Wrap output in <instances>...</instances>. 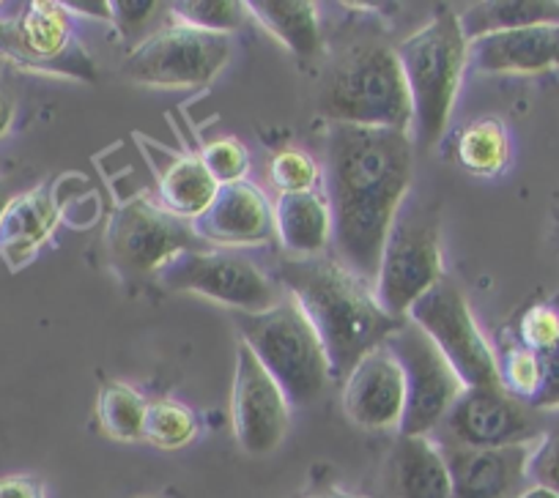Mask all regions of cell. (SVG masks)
Here are the masks:
<instances>
[{"label": "cell", "mask_w": 559, "mask_h": 498, "mask_svg": "<svg viewBox=\"0 0 559 498\" xmlns=\"http://www.w3.org/2000/svg\"><path fill=\"white\" fill-rule=\"evenodd\" d=\"M321 179L332 211L335 258L373 286L386 235L412 192V135L326 126Z\"/></svg>", "instance_id": "cell-1"}, {"label": "cell", "mask_w": 559, "mask_h": 498, "mask_svg": "<svg viewBox=\"0 0 559 498\" xmlns=\"http://www.w3.org/2000/svg\"><path fill=\"white\" fill-rule=\"evenodd\" d=\"M277 280L319 331L335 384H343L348 369L365 353L384 345L403 324L381 307L368 280L330 253L305 260L283 258Z\"/></svg>", "instance_id": "cell-2"}, {"label": "cell", "mask_w": 559, "mask_h": 498, "mask_svg": "<svg viewBox=\"0 0 559 498\" xmlns=\"http://www.w3.org/2000/svg\"><path fill=\"white\" fill-rule=\"evenodd\" d=\"M316 107L330 126L412 132V99L395 47L379 39L348 45L326 66Z\"/></svg>", "instance_id": "cell-3"}, {"label": "cell", "mask_w": 559, "mask_h": 498, "mask_svg": "<svg viewBox=\"0 0 559 498\" xmlns=\"http://www.w3.org/2000/svg\"><path fill=\"white\" fill-rule=\"evenodd\" d=\"M469 39L461 14L439 9L423 28L395 45L412 99V143L423 151L437 146L448 132L461 80L466 72Z\"/></svg>", "instance_id": "cell-4"}, {"label": "cell", "mask_w": 559, "mask_h": 498, "mask_svg": "<svg viewBox=\"0 0 559 498\" xmlns=\"http://www.w3.org/2000/svg\"><path fill=\"white\" fill-rule=\"evenodd\" d=\"M236 329L292 405H313L335 384L324 342L292 296L263 313H239Z\"/></svg>", "instance_id": "cell-5"}, {"label": "cell", "mask_w": 559, "mask_h": 498, "mask_svg": "<svg viewBox=\"0 0 559 498\" xmlns=\"http://www.w3.org/2000/svg\"><path fill=\"white\" fill-rule=\"evenodd\" d=\"M444 280L442 230L433 206L406 197L386 235L373 293L392 318L406 320L408 309Z\"/></svg>", "instance_id": "cell-6"}, {"label": "cell", "mask_w": 559, "mask_h": 498, "mask_svg": "<svg viewBox=\"0 0 559 498\" xmlns=\"http://www.w3.org/2000/svg\"><path fill=\"white\" fill-rule=\"evenodd\" d=\"M234 56V36L192 28L170 17L123 58L121 74L148 88H201L214 83Z\"/></svg>", "instance_id": "cell-7"}, {"label": "cell", "mask_w": 559, "mask_h": 498, "mask_svg": "<svg viewBox=\"0 0 559 498\" xmlns=\"http://www.w3.org/2000/svg\"><path fill=\"white\" fill-rule=\"evenodd\" d=\"M0 56L14 66L52 77L96 83V63L74 28L67 3L31 0L0 14Z\"/></svg>", "instance_id": "cell-8"}, {"label": "cell", "mask_w": 559, "mask_h": 498, "mask_svg": "<svg viewBox=\"0 0 559 498\" xmlns=\"http://www.w3.org/2000/svg\"><path fill=\"white\" fill-rule=\"evenodd\" d=\"M105 250L121 275H159L170 260L195 250H209L192 230V222L165 211L148 195H134L110 214Z\"/></svg>", "instance_id": "cell-9"}, {"label": "cell", "mask_w": 559, "mask_h": 498, "mask_svg": "<svg viewBox=\"0 0 559 498\" xmlns=\"http://www.w3.org/2000/svg\"><path fill=\"white\" fill-rule=\"evenodd\" d=\"M406 320L426 331L466 389L499 387V356L477 326L469 302L444 277L408 309Z\"/></svg>", "instance_id": "cell-10"}, {"label": "cell", "mask_w": 559, "mask_h": 498, "mask_svg": "<svg viewBox=\"0 0 559 498\" xmlns=\"http://www.w3.org/2000/svg\"><path fill=\"white\" fill-rule=\"evenodd\" d=\"M170 293H198L239 313H263L283 302L280 288L255 260L236 250H195L170 260L159 271Z\"/></svg>", "instance_id": "cell-11"}, {"label": "cell", "mask_w": 559, "mask_h": 498, "mask_svg": "<svg viewBox=\"0 0 559 498\" xmlns=\"http://www.w3.org/2000/svg\"><path fill=\"white\" fill-rule=\"evenodd\" d=\"M384 345L395 353L406 378V411L397 436H431L466 387L431 337L412 320H403Z\"/></svg>", "instance_id": "cell-12"}, {"label": "cell", "mask_w": 559, "mask_h": 498, "mask_svg": "<svg viewBox=\"0 0 559 498\" xmlns=\"http://www.w3.org/2000/svg\"><path fill=\"white\" fill-rule=\"evenodd\" d=\"M546 430V414L493 387L464 389L431 438L439 447L499 449L532 444Z\"/></svg>", "instance_id": "cell-13"}, {"label": "cell", "mask_w": 559, "mask_h": 498, "mask_svg": "<svg viewBox=\"0 0 559 498\" xmlns=\"http://www.w3.org/2000/svg\"><path fill=\"white\" fill-rule=\"evenodd\" d=\"M230 427L234 438L252 458H266L292 430V403L269 376L255 353L239 340L236 373L230 389Z\"/></svg>", "instance_id": "cell-14"}, {"label": "cell", "mask_w": 559, "mask_h": 498, "mask_svg": "<svg viewBox=\"0 0 559 498\" xmlns=\"http://www.w3.org/2000/svg\"><path fill=\"white\" fill-rule=\"evenodd\" d=\"M343 414L354 427L368 433L401 430L406 411V378L395 353L386 345L365 353L343 378Z\"/></svg>", "instance_id": "cell-15"}, {"label": "cell", "mask_w": 559, "mask_h": 498, "mask_svg": "<svg viewBox=\"0 0 559 498\" xmlns=\"http://www.w3.org/2000/svg\"><path fill=\"white\" fill-rule=\"evenodd\" d=\"M466 69L486 77H537L559 69V23L493 31L466 50Z\"/></svg>", "instance_id": "cell-16"}, {"label": "cell", "mask_w": 559, "mask_h": 498, "mask_svg": "<svg viewBox=\"0 0 559 498\" xmlns=\"http://www.w3.org/2000/svg\"><path fill=\"white\" fill-rule=\"evenodd\" d=\"M203 244L214 250L258 246L274 239V206L250 181L219 186L212 206L192 222Z\"/></svg>", "instance_id": "cell-17"}, {"label": "cell", "mask_w": 559, "mask_h": 498, "mask_svg": "<svg viewBox=\"0 0 559 498\" xmlns=\"http://www.w3.org/2000/svg\"><path fill=\"white\" fill-rule=\"evenodd\" d=\"M537 441L499 449L442 447L453 498H515L526 485V465Z\"/></svg>", "instance_id": "cell-18"}, {"label": "cell", "mask_w": 559, "mask_h": 498, "mask_svg": "<svg viewBox=\"0 0 559 498\" xmlns=\"http://www.w3.org/2000/svg\"><path fill=\"white\" fill-rule=\"evenodd\" d=\"M143 154L157 175L159 206L185 222H195L219 190L201 154H176L154 141H143Z\"/></svg>", "instance_id": "cell-19"}, {"label": "cell", "mask_w": 559, "mask_h": 498, "mask_svg": "<svg viewBox=\"0 0 559 498\" xmlns=\"http://www.w3.org/2000/svg\"><path fill=\"white\" fill-rule=\"evenodd\" d=\"M384 476L386 498H453L448 460L431 436H397Z\"/></svg>", "instance_id": "cell-20"}, {"label": "cell", "mask_w": 559, "mask_h": 498, "mask_svg": "<svg viewBox=\"0 0 559 498\" xmlns=\"http://www.w3.org/2000/svg\"><path fill=\"white\" fill-rule=\"evenodd\" d=\"M61 222V206L52 186L14 195L7 214L0 219V258L9 269H23L36 258Z\"/></svg>", "instance_id": "cell-21"}, {"label": "cell", "mask_w": 559, "mask_h": 498, "mask_svg": "<svg viewBox=\"0 0 559 498\" xmlns=\"http://www.w3.org/2000/svg\"><path fill=\"white\" fill-rule=\"evenodd\" d=\"M274 239L288 258H319L332 246V211L321 190L280 195L274 203Z\"/></svg>", "instance_id": "cell-22"}, {"label": "cell", "mask_w": 559, "mask_h": 498, "mask_svg": "<svg viewBox=\"0 0 559 498\" xmlns=\"http://www.w3.org/2000/svg\"><path fill=\"white\" fill-rule=\"evenodd\" d=\"M247 14L297 58H319L324 50L319 7L310 0H250Z\"/></svg>", "instance_id": "cell-23"}, {"label": "cell", "mask_w": 559, "mask_h": 498, "mask_svg": "<svg viewBox=\"0 0 559 498\" xmlns=\"http://www.w3.org/2000/svg\"><path fill=\"white\" fill-rule=\"evenodd\" d=\"M513 146H510V132L502 118H477L466 123L455 141V159L466 173L477 179H493L508 170Z\"/></svg>", "instance_id": "cell-24"}, {"label": "cell", "mask_w": 559, "mask_h": 498, "mask_svg": "<svg viewBox=\"0 0 559 498\" xmlns=\"http://www.w3.org/2000/svg\"><path fill=\"white\" fill-rule=\"evenodd\" d=\"M559 23V3L551 0H493V3H480L469 12L461 14L466 39L493 34V31L526 28V25Z\"/></svg>", "instance_id": "cell-25"}, {"label": "cell", "mask_w": 559, "mask_h": 498, "mask_svg": "<svg viewBox=\"0 0 559 498\" xmlns=\"http://www.w3.org/2000/svg\"><path fill=\"white\" fill-rule=\"evenodd\" d=\"M146 411L148 400L138 389L121 381L105 384L99 389V398H96V420H99L102 433L112 441H143Z\"/></svg>", "instance_id": "cell-26"}, {"label": "cell", "mask_w": 559, "mask_h": 498, "mask_svg": "<svg viewBox=\"0 0 559 498\" xmlns=\"http://www.w3.org/2000/svg\"><path fill=\"white\" fill-rule=\"evenodd\" d=\"M201 433V422L190 405L179 403V400H154L148 403L146 425H143V441L152 447L165 449V452H176V449L190 447Z\"/></svg>", "instance_id": "cell-27"}, {"label": "cell", "mask_w": 559, "mask_h": 498, "mask_svg": "<svg viewBox=\"0 0 559 498\" xmlns=\"http://www.w3.org/2000/svg\"><path fill=\"white\" fill-rule=\"evenodd\" d=\"M170 17L192 28L234 36L250 14L241 0H179L170 3Z\"/></svg>", "instance_id": "cell-28"}, {"label": "cell", "mask_w": 559, "mask_h": 498, "mask_svg": "<svg viewBox=\"0 0 559 498\" xmlns=\"http://www.w3.org/2000/svg\"><path fill=\"white\" fill-rule=\"evenodd\" d=\"M499 387L521 403H535L540 392V356L519 340L499 353Z\"/></svg>", "instance_id": "cell-29"}, {"label": "cell", "mask_w": 559, "mask_h": 498, "mask_svg": "<svg viewBox=\"0 0 559 498\" xmlns=\"http://www.w3.org/2000/svg\"><path fill=\"white\" fill-rule=\"evenodd\" d=\"M269 181L277 186L280 195L319 190L321 165L302 148H283L269 162Z\"/></svg>", "instance_id": "cell-30"}, {"label": "cell", "mask_w": 559, "mask_h": 498, "mask_svg": "<svg viewBox=\"0 0 559 498\" xmlns=\"http://www.w3.org/2000/svg\"><path fill=\"white\" fill-rule=\"evenodd\" d=\"M201 159L219 186L247 181V173H250V154H247L245 143L236 137H217V141L206 143Z\"/></svg>", "instance_id": "cell-31"}, {"label": "cell", "mask_w": 559, "mask_h": 498, "mask_svg": "<svg viewBox=\"0 0 559 498\" xmlns=\"http://www.w3.org/2000/svg\"><path fill=\"white\" fill-rule=\"evenodd\" d=\"M519 342L535 353L559 342V309L546 302L526 309L519 320Z\"/></svg>", "instance_id": "cell-32"}, {"label": "cell", "mask_w": 559, "mask_h": 498, "mask_svg": "<svg viewBox=\"0 0 559 498\" xmlns=\"http://www.w3.org/2000/svg\"><path fill=\"white\" fill-rule=\"evenodd\" d=\"M526 476H530V485H543L559 493V425L548 427L537 438L530 465H526Z\"/></svg>", "instance_id": "cell-33"}, {"label": "cell", "mask_w": 559, "mask_h": 498, "mask_svg": "<svg viewBox=\"0 0 559 498\" xmlns=\"http://www.w3.org/2000/svg\"><path fill=\"white\" fill-rule=\"evenodd\" d=\"M168 9L170 3H154V0H116V3H110V20L121 31V36H148L152 34L148 25L159 14H168Z\"/></svg>", "instance_id": "cell-34"}, {"label": "cell", "mask_w": 559, "mask_h": 498, "mask_svg": "<svg viewBox=\"0 0 559 498\" xmlns=\"http://www.w3.org/2000/svg\"><path fill=\"white\" fill-rule=\"evenodd\" d=\"M540 356V392H537L532 409L546 414L559 411V342L537 353Z\"/></svg>", "instance_id": "cell-35"}, {"label": "cell", "mask_w": 559, "mask_h": 498, "mask_svg": "<svg viewBox=\"0 0 559 498\" xmlns=\"http://www.w3.org/2000/svg\"><path fill=\"white\" fill-rule=\"evenodd\" d=\"M0 498H47V487L34 474L0 476Z\"/></svg>", "instance_id": "cell-36"}, {"label": "cell", "mask_w": 559, "mask_h": 498, "mask_svg": "<svg viewBox=\"0 0 559 498\" xmlns=\"http://www.w3.org/2000/svg\"><path fill=\"white\" fill-rule=\"evenodd\" d=\"M14 116H17V99H14V94L7 85L0 83V141L9 135V130H12Z\"/></svg>", "instance_id": "cell-37"}, {"label": "cell", "mask_w": 559, "mask_h": 498, "mask_svg": "<svg viewBox=\"0 0 559 498\" xmlns=\"http://www.w3.org/2000/svg\"><path fill=\"white\" fill-rule=\"evenodd\" d=\"M515 498H559V493L548 490V487L543 485H526Z\"/></svg>", "instance_id": "cell-38"}, {"label": "cell", "mask_w": 559, "mask_h": 498, "mask_svg": "<svg viewBox=\"0 0 559 498\" xmlns=\"http://www.w3.org/2000/svg\"><path fill=\"white\" fill-rule=\"evenodd\" d=\"M308 498H368V496H357V493H348V490H337V487H326V490L319 493H310Z\"/></svg>", "instance_id": "cell-39"}, {"label": "cell", "mask_w": 559, "mask_h": 498, "mask_svg": "<svg viewBox=\"0 0 559 498\" xmlns=\"http://www.w3.org/2000/svg\"><path fill=\"white\" fill-rule=\"evenodd\" d=\"M12 190H9V184L3 179H0V219H3V214H7L9 203H12Z\"/></svg>", "instance_id": "cell-40"}, {"label": "cell", "mask_w": 559, "mask_h": 498, "mask_svg": "<svg viewBox=\"0 0 559 498\" xmlns=\"http://www.w3.org/2000/svg\"><path fill=\"white\" fill-rule=\"evenodd\" d=\"M134 498H159V496H134Z\"/></svg>", "instance_id": "cell-41"}]
</instances>
